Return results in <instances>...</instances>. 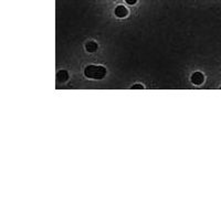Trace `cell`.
Segmentation results:
<instances>
[{"label": "cell", "mask_w": 221, "mask_h": 221, "mask_svg": "<svg viewBox=\"0 0 221 221\" xmlns=\"http://www.w3.org/2000/svg\"><path fill=\"white\" fill-rule=\"evenodd\" d=\"M84 75L88 79L101 80L106 75V70L102 65H88L84 69Z\"/></svg>", "instance_id": "obj_1"}, {"label": "cell", "mask_w": 221, "mask_h": 221, "mask_svg": "<svg viewBox=\"0 0 221 221\" xmlns=\"http://www.w3.org/2000/svg\"><path fill=\"white\" fill-rule=\"evenodd\" d=\"M191 82L196 85H200L203 82V74L200 72H196L191 75Z\"/></svg>", "instance_id": "obj_2"}, {"label": "cell", "mask_w": 221, "mask_h": 221, "mask_svg": "<svg viewBox=\"0 0 221 221\" xmlns=\"http://www.w3.org/2000/svg\"><path fill=\"white\" fill-rule=\"evenodd\" d=\"M127 13H128V11H127V9L124 6H117L115 8V14H116V17H118V18L126 17Z\"/></svg>", "instance_id": "obj_3"}, {"label": "cell", "mask_w": 221, "mask_h": 221, "mask_svg": "<svg viewBox=\"0 0 221 221\" xmlns=\"http://www.w3.org/2000/svg\"><path fill=\"white\" fill-rule=\"evenodd\" d=\"M68 79H69V73H68L66 71L61 70V71L57 72V80H59L60 82H65Z\"/></svg>", "instance_id": "obj_4"}, {"label": "cell", "mask_w": 221, "mask_h": 221, "mask_svg": "<svg viewBox=\"0 0 221 221\" xmlns=\"http://www.w3.org/2000/svg\"><path fill=\"white\" fill-rule=\"evenodd\" d=\"M85 49H86L88 52H95V51L97 50V44H96V42H94V41H90V42H88L86 45H85Z\"/></svg>", "instance_id": "obj_5"}, {"label": "cell", "mask_w": 221, "mask_h": 221, "mask_svg": "<svg viewBox=\"0 0 221 221\" xmlns=\"http://www.w3.org/2000/svg\"><path fill=\"white\" fill-rule=\"evenodd\" d=\"M125 1H126L128 5H134V3H135L137 0H125Z\"/></svg>", "instance_id": "obj_6"}, {"label": "cell", "mask_w": 221, "mask_h": 221, "mask_svg": "<svg viewBox=\"0 0 221 221\" xmlns=\"http://www.w3.org/2000/svg\"><path fill=\"white\" fill-rule=\"evenodd\" d=\"M136 88H140V90H142V88H143L142 85H134V86H133V90H136Z\"/></svg>", "instance_id": "obj_7"}]
</instances>
